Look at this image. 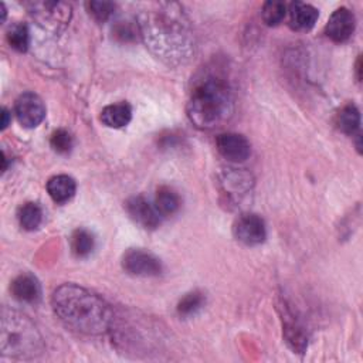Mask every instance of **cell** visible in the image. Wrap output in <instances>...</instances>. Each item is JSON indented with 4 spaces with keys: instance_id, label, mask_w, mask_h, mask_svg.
Here are the masks:
<instances>
[{
    "instance_id": "10",
    "label": "cell",
    "mask_w": 363,
    "mask_h": 363,
    "mask_svg": "<svg viewBox=\"0 0 363 363\" xmlns=\"http://www.w3.org/2000/svg\"><path fill=\"white\" fill-rule=\"evenodd\" d=\"M216 145H217L218 153L224 159L234 162V163L247 160L251 153L250 142L242 135L233 133V132L218 135Z\"/></svg>"
},
{
    "instance_id": "3",
    "label": "cell",
    "mask_w": 363,
    "mask_h": 363,
    "mask_svg": "<svg viewBox=\"0 0 363 363\" xmlns=\"http://www.w3.org/2000/svg\"><path fill=\"white\" fill-rule=\"evenodd\" d=\"M234 111L233 89L220 72H206L194 82L187 101V116L199 129H214Z\"/></svg>"
},
{
    "instance_id": "15",
    "label": "cell",
    "mask_w": 363,
    "mask_h": 363,
    "mask_svg": "<svg viewBox=\"0 0 363 363\" xmlns=\"http://www.w3.org/2000/svg\"><path fill=\"white\" fill-rule=\"evenodd\" d=\"M318 20V10L306 3L295 1L289 6V24L296 31L311 30Z\"/></svg>"
},
{
    "instance_id": "5",
    "label": "cell",
    "mask_w": 363,
    "mask_h": 363,
    "mask_svg": "<svg viewBox=\"0 0 363 363\" xmlns=\"http://www.w3.org/2000/svg\"><path fill=\"white\" fill-rule=\"evenodd\" d=\"M31 17L51 33L64 30L71 18V6L62 1H30L26 4Z\"/></svg>"
},
{
    "instance_id": "19",
    "label": "cell",
    "mask_w": 363,
    "mask_h": 363,
    "mask_svg": "<svg viewBox=\"0 0 363 363\" xmlns=\"http://www.w3.org/2000/svg\"><path fill=\"white\" fill-rule=\"evenodd\" d=\"M17 218L24 230L33 231L37 230L43 221V210L37 203L28 201L18 208Z\"/></svg>"
},
{
    "instance_id": "14",
    "label": "cell",
    "mask_w": 363,
    "mask_h": 363,
    "mask_svg": "<svg viewBox=\"0 0 363 363\" xmlns=\"http://www.w3.org/2000/svg\"><path fill=\"white\" fill-rule=\"evenodd\" d=\"M13 296L24 303H35L41 296V288L37 278L31 274H20L11 282Z\"/></svg>"
},
{
    "instance_id": "12",
    "label": "cell",
    "mask_w": 363,
    "mask_h": 363,
    "mask_svg": "<svg viewBox=\"0 0 363 363\" xmlns=\"http://www.w3.org/2000/svg\"><path fill=\"white\" fill-rule=\"evenodd\" d=\"M354 26V14L349 9L340 7L335 10L329 17V21L326 24V35L336 43H343L349 40L353 34Z\"/></svg>"
},
{
    "instance_id": "1",
    "label": "cell",
    "mask_w": 363,
    "mask_h": 363,
    "mask_svg": "<svg viewBox=\"0 0 363 363\" xmlns=\"http://www.w3.org/2000/svg\"><path fill=\"white\" fill-rule=\"evenodd\" d=\"M138 31L146 47L169 65H180L194 52L190 23L177 3H159L143 10Z\"/></svg>"
},
{
    "instance_id": "16",
    "label": "cell",
    "mask_w": 363,
    "mask_h": 363,
    "mask_svg": "<svg viewBox=\"0 0 363 363\" xmlns=\"http://www.w3.org/2000/svg\"><path fill=\"white\" fill-rule=\"evenodd\" d=\"M75 190H77V186L74 179L67 174H57L47 182V191L50 197L58 204H62L71 200L75 194Z\"/></svg>"
},
{
    "instance_id": "27",
    "label": "cell",
    "mask_w": 363,
    "mask_h": 363,
    "mask_svg": "<svg viewBox=\"0 0 363 363\" xmlns=\"http://www.w3.org/2000/svg\"><path fill=\"white\" fill-rule=\"evenodd\" d=\"M133 34H135V30L130 28L128 23H126V24L121 23V24H118L116 28H115V35L121 37L122 40H129L130 37H133Z\"/></svg>"
},
{
    "instance_id": "18",
    "label": "cell",
    "mask_w": 363,
    "mask_h": 363,
    "mask_svg": "<svg viewBox=\"0 0 363 363\" xmlns=\"http://www.w3.org/2000/svg\"><path fill=\"white\" fill-rule=\"evenodd\" d=\"M155 208L156 211L160 214V216H172L174 214L179 207H180V197L179 194L170 189V187H160L157 191H156V197H155Z\"/></svg>"
},
{
    "instance_id": "2",
    "label": "cell",
    "mask_w": 363,
    "mask_h": 363,
    "mask_svg": "<svg viewBox=\"0 0 363 363\" xmlns=\"http://www.w3.org/2000/svg\"><path fill=\"white\" fill-rule=\"evenodd\" d=\"M51 306L68 329L88 336L108 332L113 320L112 311L102 298L75 284L58 286L52 292Z\"/></svg>"
},
{
    "instance_id": "7",
    "label": "cell",
    "mask_w": 363,
    "mask_h": 363,
    "mask_svg": "<svg viewBox=\"0 0 363 363\" xmlns=\"http://www.w3.org/2000/svg\"><path fill=\"white\" fill-rule=\"evenodd\" d=\"M218 184L227 200L237 201L251 191L254 180L252 176L242 169H225L218 174Z\"/></svg>"
},
{
    "instance_id": "25",
    "label": "cell",
    "mask_w": 363,
    "mask_h": 363,
    "mask_svg": "<svg viewBox=\"0 0 363 363\" xmlns=\"http://www.w3.org/2000/svg\"><path fill=\"white\" fill-rule=\"evenodd\" d=\"M86 9L94 20L104 23L113 14L115 4L112 1H88Z\"/></svg>"
},
{
    "instance_id": "8",
    "label": "cell",
    "mask_w": 363,
    "mask_h": 363,
    "mask_svg": "<svg viewBox=\"0 0 363 363\" xmlns=\"http://www.w3.org/2000/svg\"><path fill=\"white\" fill-rule=\"evenodd\" d=\"M14 113L24 128H35L45 118V106L37 94L24 92L16 99Z\"/></svg>"
},
{
    "instance_id": "24",
    "label": "cell",
    "mask_w": 363,
    "mask_h": 363,
    "mask_svg": "<svg viewBox=\"0 0 363 363\" xmlns=\"http://www.w3.org/2000/svg\"><path fill=\"white\" fill-rule=\"evenodd\" d=\"M204 303V296L203 294L194 291V292H189L186 294L179 305H177V312L180 316H190V315H194Z\"/></svg>"
},
{
    "instance_id": "17",
    "label": "cell",
    "mask_w": 363,
    "mask_h": 363,
    "mask_svg": "<svg viewBox=\"0 0 363 363\" xmlns=\"http://www.w3.org/2000/svg\"><path fill=\"white\" fill-rule=\"evenodd\" d=\"M132 109L126 102H118L108 105L101 112V121L108 128H122L130 122Z\"/></svg>"
},
{
    "instance_id": "28",
    "label": "cell",
    "mask_w": 363,
    "mask_h": 363,
    "mask_svg": "<svg viewBox=\"0 0 363 363\" xmlns=\"http://www.w3.org/2000/svg\"><path fill=\"white\" fill-rule=\"evenodd\" d=\"M1 116H3V119H1V129H6L7 125H9V121H10V112L6 108H3L1 109Z\"/></svg>"
},
{
    "instance_id": "23",
    "label": "cell",
    "mask_w": 363,
    "mask_h": 363,
    "mask_svg": "<svg viewBox=\"0 0 363 363\" xmlns=\"http://www.w3.org/2000/svg\"><path fill=\"white\" fill-rule=\"evenodd\" d=\"M285 14H286V6H285V3L278 1V0H269V1L264 3L262 10H261L262 20L267 26L279 24L284 20Z\"/></svg>"
},
{
    "instance_id": "26",
    "label": "cell",
    "mask_w": 363,
    "mask_h": 363,
    "mask_svg": "<svg viewBox=\"0 0 363 363\" xmlns=\"http://www.w3.org/2000/svg\"><path fill=\"white\" fill-rule=\"evenodd\" d=\"M51 147L58 153H68L72 147V136L65 129H58L51 135Z\"/></svg>"
},
{
    "instance_id": "4",
    "label": "cell",
    "mask_w": 363,
    "mask_h": 363,
    "mask_svg": "<svg viewBox=\"0 0 363 363\" xmlns=\"http://www.w3.org/2000/svg\"><path fill=\"white\" fill-rule=\"evenodd\" d=\"M0 349L3 356L26 360L37 357L44 349V342L28 316L4 308L1 312Z\"/></svg>"
},
{
    "instance_id": "9",
    "label": "cell",
    "mask_w": 363,
    "mask_h": 363,
    "mask_svg": "<svg viewBox=\"0 0 363 363\" xmlns=\"http://www.w3.org/2000/svg\"><path fill=\"white\" fill-rule=\"evenodd\" d=\"M235 238L245 245L261 244L267 237L264 220L252 213H244L237 217L233 225Z\"/></svg>"
},
{
    "instance_id": "6",
    "label": "cell",
    "mask_w": 363,
    "mask_h": 363,
    "mask_svg": "<svg viewBox=\"0 0 363 363\" xmlns=\"http://www.w3.org/2000/svg\"><path fill=\"white\" fill-rule=\"evenodd\" d=\"M123 269L135 277H156L162 272V264L153 254L130 248L122 257Z\"/></svg>"
},
{
    "instance_id": "22",
    "label": "cell",
    "mask_w": 363,
    "mask_h": 363,
    "mask_svg": "<svg viewBox=\"0 0 363 363\" xmlns=\"http://www.w3.org/2000/svg\"><path fill=\"white\" fill-rule=\"evenodd\" d=\"M7 41L16 51L24 52L28 47V30L23 23H14L7 30Z\"/></svg>"
},
{
    "instance_id": "21",
    "label": "cell",
    "mask_w": 363,
    "mask_h": 363,
    "mask_svg": "<svg viewBox=\"0 0 363 363\" xmlns=\"http://www.w3.org/2000/svg\"><path fill=\"white\" fill-rule=\"evenodd\" d=\"M94 235L85 228H77L71 235V250L79 258L89 255L94 250Z\"/></svg>"
},
{
    "instance_id": "13",
    "label": "cell",
    "mask_w": 363,
    "mask_h": 363,
    "mask_svg": "<svg viewBox=\"0 0 363 363\" xmlns=\"http://www.w3.org/2000/svg\"><path fill=\"white\" fill-rule=\"evenodd\" d=\"M281 316H282V328H284V337L288 346L296 352L302 353L308 346V337L301 326V323L295 319L294 313L288 309V306L281 305Z\"/></svg>"
},
{
    "instance_id": "11",
    "label": "cell",
    "mask_w": 363,
    "mask_h": 363,
    "mask_svg": "<svg viewBox=\"0 0 363 363\" xmlns=\"http://www.w3.org/2000/svg\"><path fill=\"white\" fill-rule=\"evenodd\" d=\"M126 211L129 217L139 224L142 228L155 230L160 223V214L156 211L155 206H152L145 197L135 196L130 197L126 204Z\"/></svg>"
},
{
    "instance_id": "20",
    "label": "cell",
    "mask_w": 363,
    "mask_h": 363,
    "mask_svg": "<svg viewBox=\"0 0 363 363\" xmlns=\"http://www.w3.org/2000/svg\"><path fill=\"white\" fill-rule=\"evenodd\" d=\"M360 125V113L359 109L353 105L349 104L343 106L337 115V126L343 133L347 135H354L359 130Z\"/></svg>"
}]
</instances>
